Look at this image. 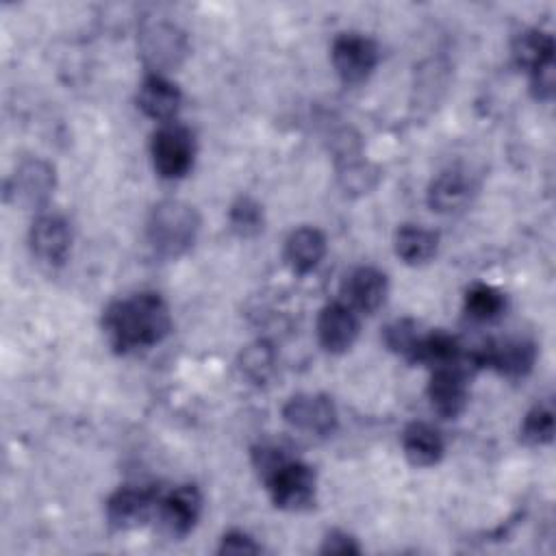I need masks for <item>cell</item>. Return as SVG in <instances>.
<instances>
[{"instance_id":"cell-1","label":"cell","mask_w":556,"mask_h":556,"mask_svg":"<svg viewBox=\"0 0 556 556\" xmlns=\"http://www.w3.org/2000/svg\"><path fill=\"white\" fill-rule=\"evenodd\" d=\"M102 330L111 348L124 354L163 341L172 330V315L159 293H137L106 306Z\"/></svg>"},{"instance_id":"cell-2","label":"cell","mask_w":556,"mask_h":556,"mask_svg":"<svg viewBox=\"0 0 556 556\" xmlns=\"http://www.w3.org/2000/svg\"><path fill=\"white\" fill-rule=\"evenodd\" d=\"M148 241L161 256L185 254L200 230L198 211L180 200L159 202L148 217Z\"/></svg>"},{"instance_id":"cell-3","label":"cell","mask_w":556,"mask_h":556,"mask_svg":"<svg viewBox=\"0 0 556 556\" xmlns=\"http://www.w3.org/2000/svg\"><path fill=\"white\" fill-rule=\"evenodd\" d=\"M189 52L187 35L169 22H148L139 33V54L152 74L178 67Z\"/></svg>"},{"instance_id":"cell-4","label":"cell","mask_w":556,"mask_h":556,"mask_svg":"<svg viewBox=\"0 0 556 556\" xmlns=\"http://www.w3.org/2000/svg\"><path fill=\"white\" fill-rule=\"evenodd\" d=\"M150 152H152V163L159 176L180 178L193 165V154H195L193 132L182 124L167 122L154 132Z\"/></svg>"},{"instance_id":"cell-5","label":"cell","mask_w":556,"mask_h":556,"mask_svg":"<svg viewBox=\"0 0 556 556\" xmlns=\"http://www.w3.org/2000/svg\"><path fill=\"white\" fill-rule=\"evenodd\" d=\"M263 482L282 510H302L315 500V473L300 460L285 458Z\"/></svg>"},{"instance_id":"cell-6","label":"cell","mask_w":556,"mask_h":556,"mask_svg":"<svg viewBox=\"0 0 556 556\" xmlns=\"http://www.w3.org/2000/svg\"><path fill=\"white\" fill-rule=\"evenodd\" d=\"M330 59L337 76L345 85H361L378 63V48L361 33H341L332 41Z\"/></svg>"},{"instance_id":"cell-7","label":"cell","mask_w":556,"mask_h":556,"mask_svg":"<svg viewBox=\"0 0 556 556\" xmlns=\"http://www.w3.org/2000/svg\"><path fill=\"white\" fill-rule=\"evenodd\" d=\"M285 421L302 432L326 437L337 428V408L328 395L298 393L282 406Z\"/></svg>"},{"instance_id":"cell-8","label":"cell","mask_w":556,"mask_h":556,"mask_svg":"<svg viewBox=\"0 0 556 556\" xmlns=\"http://www.w3.org/2000/svg\"><path fill=\"white\" fill-rule=\"evenodd\" d=\"M156 510L161 530L172 539H180L187 536L198 523L202 513V495L193 484H182L161 497Z\"/></svg>"},{"instance_id":"cell-9","label":"cell","mask_w":556,"mask_h":556,"mask_svg":"<svg viewBox=\"0 0 556 556\" xmlns=\"http://www.w3.org/2000/svg\"><path fill=\"white\" fill-rule=\"evenodd\" d=\"M473 354H476L480 367H484V365L493 367L497 374H502L506 378L526 376L536 361L534 343L528 339H521V337L493 341Z\"/></svg>"},{"instance_id":"cell-10","label":"cell","mask_w":556,"mask_h":556,"mask_svg":"<svg viewBox=\"0 0 556 556\" xmlns=\"http://www.w3.org/2000/svg\"><path fill=\"white\" fill-rule=\"evenodd\" d=\"M471 369L465 365L432 369L428 397L437 415L445 419L458 417L467 406V378Z\"/></svg>"},{"instance_id":"cell-11","label":"cell","mask_w":556,"mask_h":556,"mask_svg":"<svg viewBox=\"0 0 556 556\" xmlns=\"http://www.w3.org/2000/svg\"><path fill=\"white\" fill-rule=\"evenodd\" d=\"M54 189V167L41 159H26L7 182V193L15 204L41 206Z\"/></svg>"},{"instance_id":"cell-12","label":"cell","mask_w":556,"mask_h":556,"mask_svg":"<svg viewBox=\"0 0 556 556\" xmlns=\"http://www.w3.org/2000/svg\"><path fill=\"white\" fill-rule=\"evenodd\" d=\"M341 295L354 313H374L387 298V276L369 265L354 267L341 282Z\"/></svg>"},{"instance_id":"cell-13","label":"cell","mask_w":556,"mask_h":556,"mask_svg":"<svg viewBox=\"0 0 556 556\" xmlns=\"http://www.w3.org/2000/svg\"><path fill=\"white\" fill-rule=\"evenodd\" d=\"M358 337V319L343 302L326 304L317 317V339L330 354L348 352Z\"/></svg>"},{"instance_id":"cell-14","label":"cell","mask_w":556,"mask_h":556,"mask_svg":"<svg viewBox=\"0 0 556 556\" xmlns=\"http://www.w3.org/2000/svg\"><path fill=\"white\" fill-rule=\"evenodd\" d=\"M30 250L33 254L48 263V265H61L70 252L72 245V232L67 222L61 215H39L28 232Z\"/></svg>"},{"instance_id":"cell-15","label":"cell","mask_w":556,"mask_h":556,"mask_svg":"<svg viewBox=\"0 0 556 556\" xmlns=\"http://www.w3.org/2000/svg\"><path fill=\"white\" fill-rule=\"evenodd\" d=\"M159 504L150 489L124 486L106 500V519L117 530H130L146 523Z\"/></svg>"},{"instance_id":"cell-16","label":"cell","mask_w":556,"mask_h":556,"mask_svg":"<svg viewBox=\"0 0 556 556\" xmlns=\"http://www.w3.org/2000/svg\"><path fill=\"white\" fill-rule=\"evenodd\" d=\"M180 89L163 74L146 76L137 91L139 109L156 122H172L180 109Z\"/></svg>"},{"instance_id":"cell-17","label":"cell","mask_w":556,"mask_h":556,"mask_svg":"<svg viewBox=\"0 0 556 556\" xmlns=\"http://www.w3.org/2000/svg\"><path fill=\"white\" fill-rule=\"evenodd\" d=\"M402 450L410 465L432 467L441 460L445 443L437 428L426 421H413L402 432Z\"/></svg>"},{"instance_id":"cell-18","label":"cell","mask_w":556,"mask_h":556,"mask_svg":"<svg viewBox=\"0 0 556 556\" xmlns=\"http://www.w3.org/2000/svg\"><path fill=\"white\" fill-rule=\"evenodd\" d=\"M326 254V237L313 226L295 228L285 241V261L298 274L315 269Z\"/></svg>"},{"instance_id":"cell-19","label":"cell","mask_w":556,"mask_h":556,"mask_svg":"<svg viewBox=\"0 0 556 556\" xmlns=\"http://www.w3.org/2000/svg\"><path fill=\"white\" fill-rule=\"evenodd\" d=\"M469 198H471V185L467 176L456 169L439 174L428 187V204L437 213L463 211Z\"/></svg>"},{"instance_id":"cell-20","label":"cell","mask_w":556,"mask_h":556,"mask_svg":"<svg viewBox=\"0 0 556 556\" xmlns=\"http://www.w3.org/2000/svg\"><path fill=\"white\" fill-rule=\"evenodd\" d=\"M513 59L530 74L554 61V39L541 28H526L513 39Z\"/></svg>"},{"instance_id":"cell-21","label":"cell","mask_w":556,"mask_h":556,"mask_svg":"<svg viewBox=\"0 0 556 556\" xmlns=\"http://www.w3.org/2000/svg\"><path fill=\"white\" fill-rule=\"evenodd\" d=\"M439 237L421 226L404 224L395 232V254L408 265L428 263L437 254Z\"/></svg>"},{"instance_id":"cell-22","label":"cell","mask_w":556,"mask_h":556,"mask_svg":"<svg viewBox=\"0 0 556 556\" xmlns=\"http://www.w3.org/2000/svg\"><path fill=\"white\" fill-rule=\"evenodd\" d=\"M337 178L345 193L363 195L376 187L380 174L374 163L361 159V154H354V156L337 163Z\"/></svg>"},{"instance_id":"cell-23","label":"cell","mask_w":556,"mask_h":556,"mask_svg":"<svg viewBox=\"0 0 556 556\" xmlns=\"http://www.w3.org/2000/svg\"><path fill=\"white\" fill-rule=\"evenodd\" d=\"M239 369L252 384H265L276 369V352L267 341L250 343L239 356Z\"/></svg>"},{"instance_id":"cell-24","label":"cell","mask_w":556,"mask_h":556,"mask_svg":"<svg viewBox=\"0 0 556 556\" xmlns=\"http://www.w3.org/2000/svg\"><path fill=\"white\" fill-rule=\"evenodd\" d=\"M504 306V295L491 285H473L465 293V311L471 319L491 321L502 315Z\"/></svg>"},{"instance_id":"cell-25","label":"cell","mask_w":556,"mask_h":556,"mask_svg":"<svg viewBox=\"0 0 556 556\" xmlns=\"http://www.w3.org/2000/svg\"><path fill=\"white\" fill-rule=\"evenodd\" d=\"M519 434H521V441L526 445H545V443H549L552 437H554V410H552V404L545 402V404L532 406L526 413L523 421H521Z\"/></svg>"},{"instance_id":"cell-26","label":"cell","mask_w":556,"mask_h":556,"mask_svg":"<svg viewBox=\"0 0 556 556\" xmlns=\"http://www.w3.org/2000/svg\"><path fill=\"white\" fill-rule=\"evenodd\" d=\"M230 230L239 237H254L263 230V206L252 198H239L228 213Z\"/></svg>"},{"instance_id":"cell-27","label":"cell","mask_w":556,"mask_h":556,"mask_svg":"<svg viewBox=\"0 0 556 556\" xmlns=\"http://www.w3.org/2000/svg\"><path fill=\"white\" fill-rule=\"evenodd\" d=\"M419 328L413 319H395L384 328V343L391 352L413 361L415 348L419 343Z\"/></svg>"},{"instance_id":"cell-28","label":"cell","mask_w":556,"mask_h":556,"mask_svg":"<svg viewBox=\"0 0 556 556\" xmlns=\"http://www.w3.org/2000/svg\"><path fill=\"white\" fill-rule=\"evenodd\" d=\"M261 545L254 543V539L241 530H232L222 536L219 554H258Z\"/></svg>"},{"instance_id":"cell-29","label":"cell","mask_w":556,"mask_h":556,"mask_svg":"<svg viewBox=\"0 0 556 556\" xmlns=\"http://www.w3.org/2000/svg\"><path fill=\"white\" fill-rule=\"evenodd\" d=\"M530 87H532V93L539 98V100H549L554 96V61L534 70L530 74Z\"/></svg>"},{"instance_id":"cell-30","label":"cell","mask_w":556,"mask_h":556,"mask_svg":"<svg viewBox=\"0 0 556 556\" xmlns=\"http://www.w3.org/2000/svg\"><path fill=\"white\" fill-rule=\"evenodd\" d=\"M321 552L324 554H358L361 547L356 545V541L341 532V530H332L326 534L324 543H321Z\"/></svg>"}]
</instances>
